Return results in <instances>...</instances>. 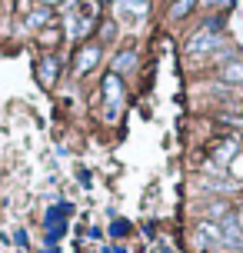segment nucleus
I'll use <instances>...</instances> for the list:
<instances>
[{"label": "nucleus", "instance_id": "f257e3e1", "mask_svg": "<svg viewBox=\"0 0 243 253\" xmlns=\"http://www.w3.org/2000/svg\"><path fill=\"white\" fill-rule=\"evenodd\" d=\"M220 43H223V20L210 17L187 37L183 50H187V57H210L213 50H220Z\"/></svg>", "mask_w": 243, "mask_h": 253}, {"label": "nucleus", "instance_id": "f03ea898", "mask_svg": "<svg viewBox=\"0 0 243 253\" xmlns=\"http://www.w3.org/2000/svg\"><path fill=\"white\" fill-rule=\"evenodd\" d=\"M103 103H107L103 120L107 124H120L123 107H127V84H123V77H117V74L103 77Z\"/></svg>", "mask_w": 243, "mask_h": 253}, {"label": "nucleus", "instance_id": "7ed1b4c3", "mask_svg": "<svg viewBox=\"0 0 243 253\" xmlns=\"http://www.w3.org/2000/svg\"><path fill=\"white\" fill-rule=\"evenodd\" d=\"M103 57V43L100 40H90V43H80L77 57H74V77H87Z\"/></svg>", "mask_w": 243, "mask_h": 253}, {"label": "nucleus", "instance_id": "20e7f679", "mask_svg": "<svg viewBox=\"0 0 243 253\" xmlns=\"http://www.w3.org/2000/svg\"><path fill=\"white\" fill-rule=\"evenodd\" d=\"M57 77H60V53H40L37 57V80L43 90H50L57 84Z\"/></svg>", "mask_w": 243, "mask_h": 253}, {"label": "nucleus", "instance_id": "39448f33", "mask_svg": "<svg viewBox=\"0 0 243 253\" xmlns=\"http://www.w3.org/2000/svg\"><path fill=\"white\" fill-rule=\"evenodd\" d=\"M220 250H243V227L237 213L220 223Z\"/></svg>", "mask_w": 243, "mask_h": 253}, {"label": "nucleus", "instance_id": "423d86ee", "mask_svg": "<svg viewBox=\"0 0 243 253\" xmlns=\"http://www.w3.org/2000/svg\"><path fill=\"white\" fill-rule=\"evenodd\" d=\"M137 67H140V53H137V47H123V50L110 60V74H117V77L127 80V77L137 74Z\"/></svg>", "mask_w": 243, "mask_h": 253}, {"label": "nucleus", "instance_id": "0eeeda50", "mask_svg": "<svg viewBox=\"0 0 243 253\" xmlns=\"http://www.w3.org/2000/svg\"><path fill=\"white\" fill-rule=\"evenodd\" d=\"M217 80L220 84H230V87H243V57L217 67Z\"/></svg>", "mask_w": 243, "mask_h": 253}, {"label": "nucleus", "instance_id": "6e6552de", "mask_svg": "<svg viewBox=\"0 0 243 253\" xmlns=\"http://www.w3.org/2000/svg\"><path fill=\"white\" fill-rule=\"evenodd\" d=\"M24 24H27V30H43V27H50L53 24V10L50 7H30V10L24 13Z\"/></svg>", "mask_w": 243, "mask_h": 253}, {"label": "nucleus", "instance_id": "1a4fd4ad", "mask_svg": "<svg viewBox=\"0 0 243 253\" xmlns=\"http://www.w3.org/2000/svg\"><path fill=\"white\" fill-rule=\"evenodd\" d=\"M227 216H233V207H230V200H223V197H217V200H206V203H203V220L223 223Z\"/></svg>", "mask_w": 243, "mask_h": 253}, {"label": "nucleus", "instance_id": "9d476101", "mask_svg": "<svg viewBox=\"0 0 243 253\" xmlns=\"http://www.w3.org/2000/svg\"><path fill=\"white\" fill-rule=\"evenodd\" d=\"M197 7H200V0H173L170 10H166V17H170V20H183V17H190Z\"/></svg>", "mask_w": 243, "mask_h": 253}, {"label": "nucleus", "instance_id": "9b49d317", "mask_svg": "<svg viewBox=\"0 0 243 253\" xmlns=\"http://www.w3.org/2000/svg\"><path fill=\"white\" fill-rule=\"evenodd\" d=\"M37 40L43 47H57L64 40V30H60V24H50V27H43V30H37Z\"/></svg>", "mask_w": 243, "mask_h": 253}, {"label": "nucleus", "instance_id": "f8f14e48", "mask_svg": "<svg viewBox=\"0 0 243 253\" xmlns=\"http://www.w3.org/2000/svg\"><path fill=\"white\" fill-rule=\"evenodd\" d=\"M127 233H130V223H127V220H114V223H110V237H114V240H123Z\"/></svg>", "mask_w": 243, "mask_h": 253}, {"label": "nucleus", "instance_id": "ddd939ff", "mask_svg": "<svg viewBox=\"0 0 243 253\" xmlns=\"http://www.w3.org/2000/svg\"><path fill=\"white\" fill-rule=\"evenodd\" d=\"M13 243H17L20 250H27V247H30V237H27V230H24V227H20L17 233H13Z\"/></svg>", "mask_w": 243, "mask_h": 253}, {"label": "nucleus", "instance_id": "4468645a", "mask_svg": "<svg viewBox=\"0 0 243 253\" xmlns=\"http://www.w3.org/2000/svg\"><path fill=\"white\" fill-rule=\"evenodd\" d=\"M117 34V27H114V20H103V27H100V43L103 40H110Z\"/></svg>", "mask_w": 243, "mask_h": 253}, {"label": "nucleus", "instance_id": "2eb2a0df", "mask_svg": "<svg viewBox=\"0 0 243 253\" xmlns=\"http://www.w3.org/2000/svg\"><path fill=\"white\" fill-rule=\"evenodd\" d=\"M217 120H223V124H230V126H240V130H243V117H230V114H217Z\"/></svg>", "mask_w": 243, "mask_h": 253}, {"label": "nucleus", "instance_id": "dca6fc26", "mask_svg": "<svg viewBox=\"0 0 243 253\" xmlns=\"http://www.w3.org/2000/svg\"><path fill=\"white\" fill-rule=\"evenodd\" d=\"M77 180H80V187H90V170L77 167Z\"/></svg>", "mask_w": 243, "mask_h": 253}, {"label": "nucleus", "instance_id": "f3484780", "mask_svg": "<svg viewBox=\"0 0 243 253\" xmlns=\"http://www.w3.org/2000/svg\"><path fill=\"white\" fill-rule=\"evenodd\" d=\"M34 3H37V7H64V0H34Z\"/></svg>", "mask_w": 243, "mask_h": 253}, {"label": "nucleus", "instance_id": "a211bd4d", "mask_svg": "<svg viewBox=\"0 0 243 253\" xmlns=\"http://www.w3.org/2000/svg\"><path fill=\"white\" fill-rule=\"evenodd\" d=\"M237 157H240V160H233V173L240 177V173H243V153H237Z\"/></svg>", "mask_w": 243, "mask_h": 253}, {"label": "nucleus", "instance_id": "6ab92c4d", "mask_svg": "<svg viewBox=\"0 0 243 253\" xmlns=\"http://www.w3.org/2000/svg\"><path fill=\"white\" fill-rule=\"evenodd\" d=\"M90 240H103V230L100 227H90Z\"/></svg>", "mask_w": 243, "mask_h": 253}, {"label": "nucleus", "instance_id": "aec40b11", "mask_svg": "<svg viewBox=\"0 0 243 253\" xmlns=\"http://www.w3.org/2000/svg\"><path fill=\"white\" fill-rule=\"evenodd\" d=\"M103 253H127V250H123L120 243H114V247H103Z\"/></svg>", "mask_w": 243, "mask_h": 253}, {"label": "nucleus", "instance_id": "412c9836", "mask_svg": "<svg viewBox=\"0 0 243 253\" xmlns=\"http://www.w3.org/2000/svg\"><path fill=\"white\" fill-rule=\"evenodd\" d=\"M40 253H60V247H43Z\"/></svg>", "mask_w": 243, "mask_h": 253}]
</instances>
